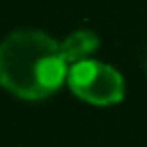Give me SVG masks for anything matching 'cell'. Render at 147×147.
I'll use <instances>...</instances> for the list:
<instances>
[{
    "label": "cell",
    "instance_id": "1",
    "mask_svg": "<svg viewBox=\"0 0 147 147\" xmlns=\"http://www.w3.org/2000/svg\"><path fill=\"white\" fill-rule=\"evenodd\" d=\"M69 76V64L55 41L44 30L21 28L0 41V85L14 96L37 101L60 90Z\"/></svg>",
    "mask_w": 147,
    "mask_h": 147
},
{
    "label": "cell",
    "instance_id": "2",
    "mask_svg": "<svg viewBox=\"0 0 147 147\" xmlns=\"http://www.w3.org/2000/svg\"><path fill=\"white\" fill-rule=\"evenodd\" d=\"M67 83L78 99L92 106H113V103H119L124 96L122 74L115 67L92 57L71 64Z\"/></svg>",
    "mask_w": 147,
    "mask_h": 147
},
{
    "label": "cell",
    "instance_id": "3",
    "mask_svg": "<svg viewBox=\"0 0 147 147\" xmlns=\"http://www.w3.org/2000/svg\"><path fill=\"white\" fill-rule=\"evenodd\" d=\"M99 46V37L92 30H74L71 34H67L60 41V51L67 60V64H76L90 57V53H94Z\"/></svg>",
    "mask_w": 147,
    "mask_h": 147
}]
</instances>
